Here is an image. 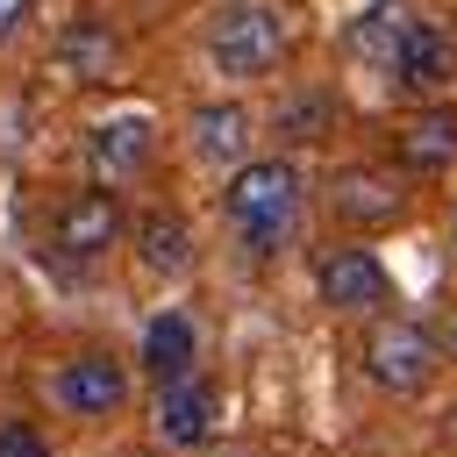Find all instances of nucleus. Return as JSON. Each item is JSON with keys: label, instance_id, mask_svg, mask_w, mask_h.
I'll use <instances>...</instances> for the list:
<instances>
[{"label": "nucleus", "instance_id": "f257e3e1", "mask_svg": "<svg viewBox=\"0 0 457 457\" xmlns=\"http://www.w3.org/2000/svg\"><path fill=\"white\" fill-rule=\"evenodd\" d=\"M221 214L228 228L250 243V250H278L293 236V214H300V171L286 157H250L228 171L221 186Z\"/></svg>", "mask_w": 457, "mask_h": 457}, {"label": "nucleus", "instance_id": "f03ea898", "mask_svg": "<svg viewBox=\"0 0 457 457\" xmlns=\"http://www.w3.org/2000/svg\"><path fill=\"white\" fill-rule=\"evenodd\" d=\"M286 50V29L264 0H228L214 21H207V57L221 79H264Z\"/></svg>", "mask_w": 457, "mask_h": 457}, {"label": "nucleus", "instance_id": "7ed1b4c3", "mask_svg": "<svg viewBox=\"0 0 457 457\" xmlns=\"http://www.w3.org/2000/svg\"><path fill=\"white\" fill-rule=\"evenodd\" d=\"M357 357H364V371L386 386V393H421L428 378H436V364H443V350H436V328H421V321H371L364 328V343H357Z\"/></svg>", "mask_w": 457, "mask_h": 457}, {"label": "nucleus", "instance_id": "20e7f679", "mask_svg": "<svg viewBox=\"0 0 457 457\" xmlns=\"http://www.w3.org/2000/svg\"><path fill=\"white\" fill-rule=\"evenodd\" d=\"M50 400L64 407V414H114L121 400H129V371L114 364V357H64L57 364V378H50Z\"/></svg>", "mask_w": 457, "mask_h": 457}, {"label": "nucleus", "instance_id": "39448f33", "mask_svg": "<svg viewBox=\"0 0 457 457\" xmlns=\"http://www.w3.org/2000/svg\"><path fill=\"white\" fill-rule=\"evenodd\" d=\"M121 228H129V221H121V200L100 193V186H93V193H71V200L57 207V250H64V257H100V250L121 243Z\"/></svg>", "mask_w": 457, "mask_h": 457}, {"label": "nucleus", "instance_id": "423d86ee", "mask_svg": "<svg viewBox=\"0 0 457 457\" xmlns=\"http://www.w3.org/2000/svg\"><path fill=\"white\" fill-rule=\"evenodd\" d=\"M321 300L343 307V314H371L386 307V264L364 250V243H343L321 257Z\"/></svg>", "mask_w": 457, "mask_h": 457}, {"label": "nucleus", "instance_id": "0eeeda50", "mask_svg": "<svg viewBox=\"0 0 457 457\" xmlns=\"http://www.w3.org/2000/svg\"><path fill=\"white\" fill-rule=\"evenodd\" d=\"M400 200H407L400 179L378 171V164H350V171H336V186H328V207H336V221H350V228H378V221H393Z\"/></svg>", "mask_w": 457, "mask_h": 457}, {"label": "nucleus", "instance_id": "6e6552de", "mask_svg": "<svg viewBox=\"0 0 457 457\" xmlns=\"http://www.w3.org/2000/svg\"><path fill=\"white\" fill-rule=\"evenodd\" d=\"M207 436H214V386L207 378L157 386V443L164 450H200Z\"/></svg>", "mask_w": 457, "mask_h": 457}, {"label": "nucleus", "instance_id": "1a4fd4ad", "mask_svg": "<svg viewBox=\"0 0 457 457\" xmlns=\"http://www.w3.org/2000/svg\"><path fill=\"white\" fill-rule=\"evenodd\" d=\"M393 79H400V93H414V100L443 93V86L457 79V43H450L436 21H414V36H407L400 57H393Z\"/></svg>", "mask_w": 457, "mask_h": 457}, {"label": "nucleus", "instance_id": "9d476101", "mask_svg": "<svg viewBox=\"0 0 457 457\" xmlns=\"http://www.w3.org/2000/svg\"><path fill=\"white\" fill-rule=\"evenodd\" d=\"M86 150H93L100 179H129V171H143V164H150L157 129H150V114H107V121L86 136Z\"/></svg>", "mask_w": 457, "mask_h": 457}, {"label": "nucleus", "instance_id": "9b49d317", "mask_svg": "<svg viewBox=\"0 0 457 457\" xmlns=\"http://www.w3.org/2000/svg\"><path fill=\"white\" fill-rule=\"evenodd\" d=\"M193 357H200V328H193V314H179V307L150 314V328H143V364L157 371V386L193 378Z\"/></svg>", "mask_w": 457, "mask_h": 457}, {"label": "nucleus", "instance_id": "f8f14e48", "mask_svg": "<svg viewBox=\"0 0 457 457\" xmlns=\"http://www.w3.org/2000/svg\"><path fill=\"white\" fill-rule=\"evenodd\" d=\"M407 36H414V7H407V0H378V7H364V14L350 21V57L393 71V57H400Z\"/></svg>", "mask_w": 457, "mask_h": 457}, {"label": "nucleus", "instance_id": "ddd939ff", "mask_svg": "<svg viewBox=\"0 0 457 457\" xmlns=\"http://www.w3.org/2000/svg\"><path fill=\"white\" fill-rule=\"evenodd\" d=\"M243 150H250V114H243L236 100L193 107V157H207V164H243Z\"/></svg>", "mask_w": 457, "mask_h": 457}, {"label": "nucleus", "instance_id": "4468645a", "mask_svg": "<svg viewBox=\"0 0 457 457\" xmlns=\"http://www.w3.org/2000/svg\"><path fill=\"white\" fill-rule=\"evenodd\" d=\"M400 164H407V171H450V164H457V114L421 107V114L400 129Z\"/></svg>", "mask_w": 457, "mask_h": 457}, {"label": "nucleus", "instance_id": "2eb2a0df", "mask_svg": "<svg viewBox=\"0 0 457 457\" xmlns=\"http://www.w3.org/2000/svg\"><path fill=\"white\" fill-rule=\"evenodd\" d=\"M136 257L150 264V271H186L193 264V228L179 221V214H136Z\"/></svg>", "mask_w": 457, "mask_h": 457}, {"label": "nucleus", "instance_id": "dca6fc26", "mask_svg": "<svg viewBox=\"0 0 457 457\" xmlns=\"http://www.w3.org/2000/svg\"><path fill=\"white\" fill-rule=\"evenodd\" d=\"M57 64H64L71 79H114V36H107L100 21H71L64 43H57Z\"/></svg>", "mask_w": 457, "mask_h": 457}, {"label": "nucleus", "instance_id": "f3484780", "mask_svg": "<svg viewBox=\"0 0 457 457\" xmlns=\"http://www.w3.org/2000/svg\"><path fill=\"white\" fill-rule=\"evenodd\" d=\"M321 121H328V100H321V93H314V100H293V107H286V136H293V143L321 136Z\"/></svg>", "mask_w": 457, "mask_h": 457}, {"label": "nucleus", "instance_id": "a211bd4d", "mask_svg": "<svg viewBox=\"0 0 457 457\" xmlns=\"http://www.w3.org/2000/svg\"><path fill=\"white\" fill-rule=\"evenodd\" d=\"M0 457H50V443L29 421H0Z\"/></svg>", "mask_w": 457, "mask_h": 457}, {"label": "nucleus", "instance_id": "6ab92c4d", "mask_svg": "<svg viewBox=\"0 0 457 457\" xmlns=\"http://www.w3.org/2000/svg\"><path fill=\"white\" fill-rule=\"evenodd\" d=\"M29 7H36V0H0V43H7V36L29 21Z\"/></svg>", "mask_w": 457, "mask_h": 457}, {"label": "nucleus", "instance_id": "aec40b11", "mask_svg": "<svg viewBox=\"0 0 457 457\" xmlns=\"http://www.w3.org/2000/svg\"><path fill=\"white\" fill-rule=\"evenodd\" d=\"M436 350H443V357H457V314H450V321L436 328Z\"/></svg>", "mask_w": 457, "mask_h": 457}]
</instances>
